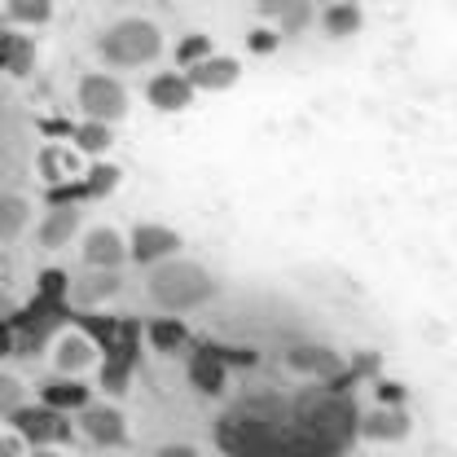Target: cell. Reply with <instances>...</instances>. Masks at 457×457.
Masks as SVG:
<instances>
[{
    "instance_id": "6da1fadb",
    "label": "cell",
    "mask_w": 457,
    "mask_h": 457,
    "mask_svg": "<svg viewBox=\"0 0 457 457\" xmlns=\"http://www.w3.org/2000/svg\"><path fill=\"white\" fill-rule=\"evenodd\" d=\"M295 418H299V436L308 453H343L361 427L356 404L347 396H326V392L295 400Z\"/></svg>"
},
{
    "instance_id": "7a4b0ae2",
    "label": "cell",
    "mask_w": 457,
    "mask_h": 457,
    "mask_svg": "<svg viewBox=\"0 0 457 457\" xmlns=\"http://www.w3.org/2000/svg\"><path fill=\"white\" fill-rule=\"evenodd\" d=\"M150 299H154V308H163V312H189V308H198V303H207L212 295H216V282H212V273L203 269V264H194V260H154V269H150Z\"/></svg>"
},
{
    "instance_id": "3957f363",
    "label": "cell",
    "mask_w": 457,
    "mask_h": 457,
    "mask_svg": "<svg viewBox=\"0 0 457 457\" xmlns=\"http://www.w3.org/2000/svg\"><path fill=\"white\" fill-rule=\"evenodd\" d=\"M159 49H163L159 27L145 22V18H128V22H119V27H111L102 36V57L111 66H145Z\"/></svg>"
},
{
    "instance_id": "277c9868",
    "label": "cell",
    "mask_w": 457,
    "mask_h": 457,
    "mask_svg": "<svg viewBox=\"0 0 457 457\" xmlns=\"http://www.w3.org/2000/svg\"><path fill=\"white\" fill-rule=\"evenodd\" d=\"M79 106H84L88 119L111 123V119H123L128 93H123V84H114L111 75H88V79L79 84Z\"/></svg>"
},
{
    "instance_id": "5b68a950",
    "label": "cell",
    "mask_w": 457,
    "mask_h": 457,
    "mask_svg": "<svg viewBox=\"0 0 457 457\" xmlns=\"http://www.w3.org/2000/svg\"><path fill=\"white\" fill-rule=\"evenodd\" d=\"M79 427H84V436H88L93 445H102V449L123 445V413L111 409V404H88L84 418H79Z\"/></svg>"
},
{
    "instance_id": "8992f818",
    "label": "cell",
    "mask_w": 457,
    "mask_h": 457,
    "mask_svg": "<svg viewBox=\"0 0 457 457\" xmlns=\"http://www.w3.org/2000/svg\"><path fill=\"white\" fill-rule=\"evenodd\" d=\"M260 18H273L278 36H299L312 22V4L308 0H260Z\"/></svg>"
},
{
    "instance_id": "52a82bcc",
    "label": "cell",
    "mask_w": 457,
    "mask_h": 457,
    "mask_svg": "<svg viewBox=\"0 0 457 457\" xmlns=\"http://www.w3.org/2000/svg\"><path fill=\"white\" fill-rule=\"evenodd\" d=\"M356 431H365L370 440H404L409 436V413L396 409V404H378V409H370L361 418Z\"/></svg>"
},
{
    "instance_id": "ba28073f",
    "label": "cell",
    "mask_w": 457,
    "mask_h": 457,
    "mask_svg": "<svg viewBox=\"0 0 457 457\" xmlns=\"http://www.w3.org/2000/svg\"><path fill=\"white\" fill-rule=\"evenodd\" d=\"M84 264L88 269H119L123 264V237L114 228H93L84 242Z\"/></svg>"
},
{
    "instance_id": "9c48e42d",
    "label": "cell",
    "mask_w": 457,
    "mask_h": 457,
    "mask_svg": "<svg viewBox=\"0 0 457 457\" xmlns=\"http://www.w3.org/2000/svg\"><path fill=\"white\" fill-rule=\"evenodd\" d=\"M237 79V62L233 57H203V62H194L189 66V84L194 88H212V93H220Z\"/></svg>"
},
{
    "instance_id": "30bf717a",
    "label": "cell",
    "mask_w": 457,
    "mask_h": 457,
    "mask_svg": "<svg viewBox=\"0 0 457 457\" xmlns=\"http://www.w3.org/2000/svg\"><path fill=\"white\" fill-rule=\"evenodd\" d=\"M189 97H194L189 75H159L150 84V106H159V111H185Z\"/></svg>"
},
{
    "instance_id": "8fae6325",
    "label": "cell",
    "mask_w": 457,
    "mask_h": 457,
    "mask_svg": "<svg viewBox=\"0 0 457 457\" xmlns=\"http://www.w3.org/2000/svg\"><path fill=\"white\" fill-rule=\"evenodd\" d=\"M180 242H176V233L171 228H137V242H132V255L141 260V264H154V260H163V255H171Z\"/></svg>"
},
{
    "instance_id": "7c38bea8",
    "label": "cell",
    "mask_w": 457,
    "mask_h": 457,
    "mask_svg": "<svg viewBox=\"0 0 457 457\" xmlns=\"http://www.w3.org/2000/svg\"><path fill=\"white\" fill-rule=\"evenodd\" d=\"M57 370H66V374H79V370H88L93 361H97V352H93V343L79 339V335H66V339L57 343L54 352Z\"/></svg>"
},
{
    "instance_id": "4fadbf2b",
    "label": "cell",
    "mask_w": 457,
    "mask_h": 457,
    "mask_svg": "<svg viewBox=\"0 0 457 457\" xmlns=\"http://www.w3.org/2000/svg\"><path fill=\"white\" fill-rule=\"evenodd\" d=\"M114 290H119V278H114V269H93L88 278H79L75 282V303H102V299H111Z\"/></svg>"
},
{
    "instance_id": "5bb4252c",
    "label": "cell",
    "mask_w": 457,
    "mask_h": 457,
    "mask_svg": "<svg viewBox=\"0 0 457 457\" xmlns=\"http://www.w3.org/2000/svg\"><path fill=\"white\" fill-rule=\"evenodd\" d=\"M290 365L303 370V374H321V378H326V374H339L343 361L335 352H326V347H295V352H290Z\"/></svg>"
},
{
    "instance_id": "9a60e30c",
    "label": "cell",
    "mask_w": 457,
    "mask_h": 457,
    "mask_svg": "<svg viewBox=\"0 0 457 457\" xmlns=\"http://www.w3.org/2000/svg\"><path fill=\"white\" fill-rule=\"evenodd\" d=\"M75 225H79V212L75 207H57V212H49V220L40 225V242L45 246H66Z\"/></svg>"
},
{
    "instance_id": "2e32d148",
    "label": "cell",
    "mask_w": 457,
    "mask_h": 457,
    "mask_svg": "<svg viewBox=\"0 0 457 457\" xmlns=\"http://www.w3.org/2000/svg\"><path fill=\"white\" fill-rule=\"evenodd\" d=\"M27 198L18 194H0V242H13L22 228H27Z\"/></svg>"
},
{
    "instance_id": "e0dca14e",
    "label": "cell",
    "mask_w": 457,
    "mask_h": 457,
    "mask_svg": "<svg viewBox=\"0 0 457 457\" xmlns=\"http://www.w3.org/2000/svg\"><path fill=\"white\" fill-rule=\"evenodd\" d=\"M321 27H326V36H330V40L356 36V31H361V9H356V4H330V9H326V18H321Z\"/></svg>"
},
{
    "instance_id": "ac0fdd59",
    "label": "cell",
    "mask_w": 457,
    "mask_h": 457,
    "mask_svg": "<svg viewBox=\"0 0 457 457\" xmlns=\"http://www.w3.org/2000/svg\"><path fill=\"white\" fill-rule=\"evenodd\" d=\"M75 141H79V145H84L88 154H102V150L111 145V132H106V123L97 119V123H84V128L75 132Z\"/></svg>"
},
{
    "instance_id": "d6986e66",
    "label": "cell",
    "mask_w": 457,
    "mask_h": 457,
    "mask_svg": "<svg viewBox=\"0 0 457 457\" xmlns=\"http://www.w3.org/2000/svg\"><path fill=\"white\" fill-rule=\"evenodd\" d=\"M180 62H185V66H194V62H203V57H212V40H207V36H185V40H180Z\"/></svg>"
},
{
    "instance_id": "ffe728a7",
    "label": "cell",
    "mask_w": 457,
    "mask_h": 457,
    "mask_svg": "<svg viewBox=\"0 0 457 457\" xmlns=\"http://www.w3.org/2000/svg\"><path fill=\"white\" fill-rule=\"evenodd\" d=\"M13 18H22V22H45V18H49V0H13Z\"/></svg>"
},
{
    "instance_id": "44dd1931",
    "label": "cell",
    "mask_w": 457,
    "mask_h": 457,
    "mask_svg": "<svg viewBox=\"0 0 457 457\" xmlns=\"http://www.w3.org/2000/svg\"><path fill=\"white\" fill-rule=\"evenodd\" d=\"M18 409H22V387L9 374H0V413H18Z\"/></svg>"
},
{
    "instance_id": "7402d4cb",
    "label": "cell",
    "mask_w": 457,
    "mask_h": 457,
    "mask_svg": "<svg viewBox=\"0 0 457 457\" xmlns=\"http://www.w3.org/2000/svg\"><path fill=\"white\" fill-rule=\"evenodd\" d=\"M194 378H198V387H207V392H220V383H225L212 361H194Z\"/></svg>"
},
{
    "instance_id": "603a6c76",
    "label": "cell",
    "mask_w": 457,
    "mask_h": 457,
    "mask_svg": "<svg viewBox=\"0 0 457 457\" xmlns=\"http://www.w3.org/2000/svg\"><path fill=\"white\" fill-rule=\"evenodd\" d=\"M180 335H185V330H180L176 321H154V330H150L154 347H176V343H180Z\"/></svg>"
},
{
    "instance_id": "cb8c5ba5",
    "label": "cell",
    "mask_w": 457,
    "mask_h": 457,
    "mask_svg": "<svg viewBox=\"0 0 457 457\" xmlns=\"http://www.w3.org/2000/svg\"><path fill=\"white\" fill-rule=\"evenodd\" d=\"M246 45H251V54H273V49H278V36H273V31H251Z\"/></svg>"
},
{
    "instance_id": "d4e9b609",
    "label": "cell",
    "mask_w": 457,
    "mask_h": 457,
    "mask_svg": "<svg viewBox=\"0 0 457 457\" xmlns=\"http://www.w3.org/2000/svg\"><path fill=\"white\" fill-rule=\"evenodd\" d=\"M49 400H62V404H84V392L62 383V387H49Z\"/></svg>"
},
{
    "instance_id": "484cf974",
    "label": "cell",
    "mask_w": 457,
    "mask_h": 457,
    "mask_svg": "<svg viewBox=\"0 0 457 457\" xmlns=\"http://www.w3.org/2000/svg\"><path fill=\"white\" fill-rule=\"evenodd\" d=\"M123 387H128V370H123V365H111V370H106V392L119 396Z\"/></svg>"
},
{
    "instance_id": "4316f807",
    "label": "cell",
    "mask_w": 457,
    "mask_h": 457,
    "mask_svg": "<svg viewBox=\"0 0 457 457\" xmlns=\"http://www.w3.org/2000/svg\"><path fill=\"white\" fill-rule=\"evenodd\" d=\"M0 453H18V440H4L0 436Z\"/></svg>"
},
{
    "instance_id": "83f0119b",
    "label": "cell",
    "mask_w": 457,
    "mask_h": 457,
    "mask_svg": "<svg viewBox=\"0 0 457 457\" xmlns=\"http://www.w3.org/2000/svg\"><path fill=\"white\" fill-rule=\"evenodd\" d=\"M0 159H4V150H0Z\"/></svg>"
}]
</instances>
